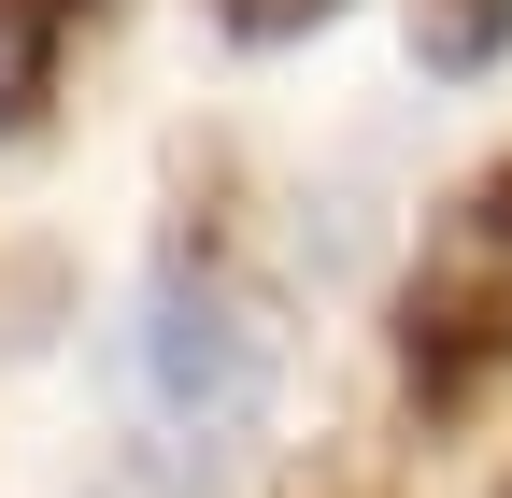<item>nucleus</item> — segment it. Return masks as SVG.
Listing matches in <instances>:
<instances>
[{"label":"nucleus","mask_w":512,"mask_h":498,"mask_svg":"<svg viewBox=\"0 0 512 498\" xmlns=\"http://www.w3.org/2000/svg\"><path fill=\"white\" fill-rule=\"evenodd\" d=\"M128 370H143V413L171 427V456H200V470L242 456L256 427H271V399H285V342H271V314H256L214 257H171L143 285Z\"/></svg>","instance_id":"1"},{"label":"nucleus","mask_w":512,"mask_h":498,"mask_svg":"<svg viewBox=\"0 0 512 498\" xmlns=\"http://www.w3.org/2000/svg\"><path fill=\"white\" fill-rule=\"evenodd\" d=\"M498 370H512V257L427 242V271L399 285V399L427 427H456L498 399Z\"/></svg>","instance_id":"2"},{"label":"nucleus","mask_w":512,"mask_h":498,"mask_svg":"<svg viewBox=\"0 0 512 498\" xmlns=\"http://www.w3.org/2000/svg\"><path fill=\"white\" fill-rule=\"evenodd\" d=\"M114 0H0V143H43L57 114V57H72V29H100Z\"/></svg>","instance_id":"3"},{"label":"nucleus","mask_w":512,"mask_h":498,"mask_svg":"<svg viewBox=\"0 0 512 498\" xmlns=\"http://www.w3.org/2000/svg\"><path fill=\"white\" fill-rule=\"evenodd\" d=\"M498 43H512V0H413V57L427 72H498Z\"/></svg>","instance_id":"4"},{"label":"nucleus","mask_w":512,"mask_h":498,"mask_svg":"<svg viewBox=\"0 0 512 498\" xmlns=\"http://www.w3.org/2000/svg\"><path fill=\"white\" fill-rule=\"evenodd\" d=\"M441 242H470V257H512V157H484L456 185V214H441Z\"/></svg>","instance_id":"5"},{"label":"nucleus","mask_w":512,"mask_h":498,"mask_svg":"<svg viewBox=\"0 0 512 498\" xmlns=\"http://www.w3.org/2000/svg\"><path fill=\"white\" fill-rule=\"evenodd\" d=\"M342 0H214V29L228 43H299V29H328Z\"/></svg>","instance_id":"6"},{"label":"nucleus","mask_w":512,"mask_h":498,"mask_svg":"<svg viewBox=\"0 0 512 498\" xmlns=\"http://www.w3.org/2000/svg\"><path fill=\"white\" fill-rule=\"evenodd\" d=\"M313 498H413V484H384V470H328Z\"/></svg>","instance_id":"7"},{"label":"nucleus","mask_w":512,"mask_h":498,"mask_svg":"<svg viewBox=\"0 0 512 498\" xmlns=\"http://www.w3.org/2000/svg\"><path fill=\"white\" fill-rule=\"evenodd\" d=\"M498 498H512V484H498Z\"/></svg>","instance_id":"8"}]
</instances>
